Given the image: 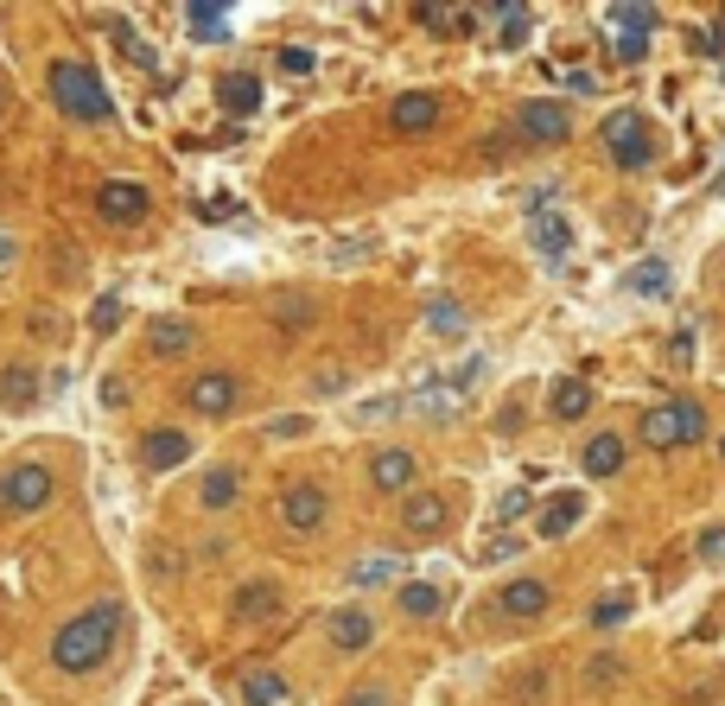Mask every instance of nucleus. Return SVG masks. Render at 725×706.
<instances>
[{
    "label": "nucleus",
    "instance_id": "49530a36",
    "mask_svg": "<svg viewBox=\"0 0 725 706\" xmlns=\"http://www.w3.org/2000/svg\"><path fill=\"white\" fill-rule=\"evenodd\" d=\"M103 402H109V408H121V402H128V388H121V375H109V382H103Z\"/></svg>",
    "mask_w": 725,
    "mask_h": 706
},
{
    "label": "nucleus",
    "instance_id": "1a4fd4ad",
    "mask_svg": "<svg viewBox=\"0 0 725 706\" xmlns=\"http://www.w3.org/2000/svg\"><path fill=\"white\" fill-rule=\"evenodd\" d=\"M650 26H655V7H611V51L617 64H643L650 58Z\"/></svg>",
    "mask_w": 725,
    "mask_h": 706
},
{
    "label": "nucleus",
    "instance_id": "20e7f679",
    "mask_svg": "<svg viewBox=\"0 0 725 706\" xmlns=\"http://www.w3.org/2000/svg\"><path fill=\"white\" fill-rule=\"evenodd\" d=\"M242 388H249V382L236 370H198L179 382V402H185V414H198V420H229V414L242 408Z\"/></svg>",
    "mask_w": 725,
    "mask_h": 706
},
{
    "label": "nucleus",
    "instance_id": "dca6fc26",
    "mask_svg": "<svg viewBox=\"0 0 725 706\" xmlns=\"http://www.w3.org/2000/svg\"><path fill=\"white\" fill-rule=\"evenodd\" d=\"M134 458H141V471H179L185 458H191V433L185 427H153Z\"/></svg>",
    "mask_w": 725,
    "mask_h": 706
},
{
    "label": "nucleus",
    "instance_id": "de8ad7c7",
    "mask_svg": "<svg viewBox=\"0 0 725 706\" xmlns=\"http://www.w3.org/2000/svg\"><path fill=\"white\" fill-rule=\"evenodd\" d=\"M401 402H369V408H357V420H382V414H395Z\"/></svg>",
    "mask_w": 725,
    "mask_h": 706
},
{
    "label": "nucleus",
    "instance_id": "58836bf2",
    "mask_svg": "<svg viewBox=\"0 0 725 706\" xmlns=\"http://www.w3.org/2000/svg\"><path fill=\"white\" fill-rule=\"evenodd\" d=\"M281 71L287 76H312V51H306V45H287V51H281Z\"/></svg>",
    "mask_w": 725,
    "mask_h": 706
},
{
    "label": "nucleus",
    "instance_id": "c9c22d12",
    "mask_svg": "<svg viewBox=\"0 0 725 706\" xmlns=\"http://www.w3.org/2000/svg\"><path fill=\"white\" fill-rule=\"evenodd\" d=\"M350 388V370L344 363H325V370H312V395H344Z\"/></svg>",
    "mask_w": 725,
    "mask_h": 706
},
{
    "label": "nucleus",
    "instance_id": "7c9ffc66",
    "mask_svg": "<svg viewBox=\"0 0 725 706\" xmlns=\"http://www.w3.org/2000/svg\"><path fill=\"white\" fill-rule=\"evenodd\" d=\"M623 287H630V294H643V299H662V294H668V261H662V255L637 261V267H630V280H623Z\"/></svg>",
    "mask_w": 725,
    "mask_h": 706
},
{
    "label": "nucleus",
    "instance_id": "37998d69",
    "mask_svg": "<svg viewBox=\"0 0 725 706\" xmlns=\"http://www.w3.org/2000/svg\"><path fill=\"white\" fill-rule=\"evenodd\" d=\"M700 51H706V58H720V51H725V13L706 26V33H700Z\"/></svg>",
    "mask_w": 725,
    "mask_h": 706
},
{
    "label": "nucleus",
    "instance_id": "ea45409f",
    "mask_svg": "<svg viewBox=\"0 0 725 706\" xmlns=\"http://www.w3.org/2000/svg\"><path fill=\"white\" fill-rule=\"evenodd\" d=\"M700 560H706V566H725V528H706V535H700Z\"/></svg>",
    "mask_w": 725,
    "mask_h": 706
},
{
    "label": "nucleus",
    "instance_id": "b1692460",
    "mask_svg": "<svg viewBox=\"0 0 725 706\" xmlns=\"http://www.w3.org/2000/svg\"><path fill=\"white\" fill-rule=\"evenodd\" d=\"M592 402H598V395H592V382L560 375V382H554V395H547V414H554V420H580V414H592Z\"/></svg>",
    "mask_w": 725,
    "mask_h": 706
},
{
    "label": "nucleus",
    "instance_id": "f3484780",
    "mask_svg": "<svg viewBox=\"0 0 725 706\" xmlns=\"http://www.w3.org/2000/svg\"><path fill=\"white\" fill-rule=\"evenodd\" d=\"M445 522H452V503H445L439 490H407V496H401V528H407V535H439Z\"/></svg>",
    "mask_w": 725,
    "mask_h": 706
},
{
    "label": "nucleus",
    "instance_id": "a19ab883",
    "mask_svg": "<svg viewBox=\"0 0 725 706\" xmlns=\"http://www.w3.org/2000/svg\"><path fill=\"white\" fill-rule=\"evenodd\" d=\"M528 503H535V490H509L503 503H497V516L515 522V516H528Z\"/></svg>",
    "mask_w": 725,
    "mask_h": 706
},
{
    "label": "nucleus",
    "instance_id": "9b49d317",
    "mask_svg": "<svg viewBox=\"0 0 725 706\" xmlns=\"http://www.w3.org/2000/svg\"><path fill=\"white\" fill-rule=\"evenodd\" d=\"M281 611H287L281 579H242L236 598H229V618H236V624H268V618H281Z\"/></svg>",
    "mask_w": 725,
    "mask_h": 706
},
{
    "label": "nucleus",
    "instance_id": "0eeeda50",
    "mask_svg": "<svg viewBox=\"0 0 725 706\" xmlns=\"http://www.w3.org/2000/svg\"><path fill=\"white\" fill-rule=\"evenodd\" d=\"M515 134H522L528 147H560V141L573 134V109H567V103L535 96V103H522V109H515Z\"/></svg>",
    "mask_w": 725,
    "mask_h": 706
},
{
    "label": "nucleus",
    "instance_id": "412c9836",
    "mask_svg": "<svg viewBox=\"0 0 725 706\" xmlns=\"http://www.w3.org/2000/svg\"><path fill=\"white\" fill-rule=\"evenodd\" d=\"M547 579H509L503 593H497V611H503V618H542L547 611Z\"/></svg>",
    "mask_w": 725,
    "mask_h": 706
},
{
    "label": "nucleus",
    "instance_id": "a18cd8bd",
    "mask_svg": "<svg viewBox=\"0 0 725 706\" xmlns=\"http://www.w3.org/2000/svg\"><path fill=\"white\" fill-rule=\"evenodd\" d=\"M668 350H675V363H693V332H675V344H668Z\"/></svg>",
    "mask_w": 725,
    "mask_h": 706
},
{
    "label": "nucleus",
    "instance_id": "9d476101",
    "mask_svg": "<svg viewBox=\"0 0 725 706\" xmlns=\"http://www.w3.org/2000/svg\"><path fill=\"white\" fill-rule=\"evenodd\" d=\"M146 211H153V191H146L141 179L96 186V217H103V224H146Z\"/></svg>",
    "mask_w": 725,
    "mask_h": 706
},
{
    "label": "nucleus",
    "instance_id": "423d86ee",
    "mask_svg": "<svg viewBox=\"0 0 725 706\" xmlns=\"http://www.w3.org/2000/svg\"><path fill=\"white\" fill-rule=\"evenodd\" d=\"M598 134H605V153H611L623 172H643V166L655 159V134H650V121H643L637 109H611Z\"/></svg>",
    "mask_w": 725,
    "mask_h": 706
},
{
    "label": "nucleus",
    "instance_id": "2f4dec72",
    "mask_svg": "<svg viewBox=\"0 0 725 706\" xmlns=\"http://www.w3.org/2000/svg\"><path fill=\"white\" fill-rule=\"evenodd\" d=\"M490 20H497V26H503V45L509 51H515V45H522V38H528V26H535V13H528V7H515V0H503V7H490Z\"/></svg>",
    "mask_w": 725,
    "mask_h": 706
},
{
    "label": "nucleus",
    "instance_id": "473e14b6",
    "mask_svg": "<svg viewBox=\"0 0 725 706\" xmlns=\"http://www.w3.org/2000/svg\"><path fill=\"white\" fill-rule=\"evenodd\" d=\"M427 325H433L439 337H465V306H452V299H433V306H427Z\"/></svg>",
    "mask_w": 725,
    "mask_h": 706
},
{
    "label": "nucleus",
    "instance_id": "f03ea898",
    "mask_svg": "<svg viewBox=\"0 0 725 706\" xmlns=\"http://www.w3.org/2000/svg\"><path fill=\"white\" fill-rule=\"evenodd\" d=\"M45 89H51V103L71 115V121H83V128H109L115 121V103H109V89H103V76H96V64H83V58H51V64H45Z\"/></svg>",
    "mask_w": 725,
    "mask_h": 706
},
{
    "label": "nucleus",
    "instance_id": "c756f323",
    "mask_svg": "<svg viewBox=\"0 0 725 706\" xmlns=\"http://www.w3.org/2000/svg\"><path fill=\"white\" fill-rule=\"evenodd\" d=\"M312 319H319V306H312V299L306 294H281L274 299V325H281V332H306V325H312Z\"/></svg>",
    "mask_w": 725,
    "mask_h": 706
},
{
    "label": "nucleus",
    "instance_id": "5701e85b",
    "mask_svg": "<svg viewBox=\"0 0 725 706\" xmlns=\"http://www.w3.org/2000/svg\"><path fill=\"white\" fill-rule=\"evenodd\" d=\"M580 516H585V496H580V490H560V496L542 510L535 535H542V541H560V535H573V522H580Z\"/></svg>",
    "mask_w": 725,
    "mask_h": 706
},
{
    "label": "nucleus",
    "instance_id": "f8f14e48",
    "mask_svg": "<svg viewBox=\"0 0 725 706\" xmlns=\"http://www.w3.org/2000/svg\"><path fill=\"white\" fill-rule=\"evenodd\" d=\"M198 319H185V312H159V319H146V350H153V357H166V363H173V357H191V350H198Z\"/></svg>",
    "mask_w": 725,
    "mask_h": 706
},
{
    "label": "nucleus",
    "instance_id": "e433bc0d",
    "mask_svg": "<svg viewBox=\"0 0 725 706\" xmlns=\"http://www.w3.org/2000/svg\"><path fill=\"white\" fill-rule=\"evenodd\" d=\"M344 706H395V687H382V681H362L344 694Z\"/></svg>",
    "mask_w": 725,
    "mask_h": 706
},
{
    "label": "nucleus",
    "instance_id": "a211bd4d",
    "mask_svg": "<svg viewBox=\"0 0 725 706\" xmlns=\"http://www.w3.org/2000/svg\"><path fill=\"white\" fill-rule=\"evenodd\" d=\"M389 128H395V134H433L439 128V96L433 89H407V96H395Z\"/></svg>",
    "mask_w": 725,
    "mask_h": 706
},
{
    "label": "nucleus",
    "instance_id": "c85d7f7f",
    "mask_svg": "<svg viewBox=\"0 0 725 706\" xmlns=\"http://www.w3.org/2000/svg\"><path fill=\"white\" fill-rule=\"evenodd\" d=\"M185 26H191V38L217 45V38H229V7H211V0L198 7V0H191V7H185Z\"/></svg>",
    "mask_w": 725,
    "mask_h": 706
},
{
    "label": "nucleus",
    "instance_id": "79ce46f5",
    "mask_svg": "<svg viewBox=\"0 0 725 706\" xmlns=\"http://www.w3.org/2000/svg\"><path fill=\"white\" fill-rule=\"evenodd\" d=\"M90 325H96V332H115V325H121V299H103V306L90 312Z\"/></svg>",
    "mask_w": 725,
    "mask_h": 706
},
{
    "label": "nucleus",
    "instance_id": "8fccbe9b",
    "mask_svg": "<svg viewBox=\"0 0 725 706\" xmlns=\"http://www.w3.org/2000/svg\"><path fill=\"white\" fill-rule=\"evenodd\" d=\"M720 452H725V433H720Z\"/></svg>",
    "mask_w": 725,
    "mask_h": 706
},
{
    "label": "nucleus",
    "instance_id": "4c0bfd02",
    "mask_svg": "<svg viewBox=\"0 0 725 706\" xmlns=\"http://www.w3.org/2000/svg\"><path fill=\"white\" fill-rule=\"evenodd\" d=\"M515 706H547V674H522L515 681Z\"/></svg>",
    "mask_w": 725,
    "mask_h": 706
},
{
    "label": "nucleus",
    "instance_id": "39448f33",
    "mask_svg": "<svg viewBox=\"0 0 725 706\" xmlns=\"http://www.w3.org/2000/svg\"><path fill=\"white\" fill-rule=\"evenodd\" d=\"M706 433V414L700 402H662V408L643 414V427H637V440L650 452H675V446H693Z\"/></svg>",
    "mask_w": 725,
    "mask_h": 706
},
{
    "label": "nucleus",
    "instance_id": "f257e3e1",
    "mask_svg": "<svg viewBox=\"0 0 725 706\" xmlns=\"http://www.w3.org/2000/svg\"><path fill=\"white\" fill-rule=\"evenodd\" d=\"M121 624H128V618H121V605H115V598L90 605V611H76L71 624H58V636H51V669H58V674H96L115 656Z\"/></svg>",
    "mask_w": 725,
    "mask_h": 706
},
{
    "label": "nucleus",
    "instance_id": "2eb2a0df",
    "mask_svg": "<svg viewBox=\"0 0 725 706\" xmlns=\"http://www.w3.org/2000/svg\"><path fill=\"white\" fill-rule=\"evenodd\" d=\"M242 490H249V471H242V465H211V471L198 478V510L229 516V510L242 503Z\"/></svg>",
    "mask_w": 725,
    "mask_h": 706
},
{
    "label": "nucleus",
    "instance_id": "6ab92c4d",
    "mask_svg": "<svg viewBox=\"0 0 725 706\" xmlns=\"http://www.w3.org/2000/svg\"><path fill=\"white\" fill-rule=\"evenodd\" d=\"M38 388H45V382H38L33 363H7V370H0V408L7 414H33Z\"/></svg>",
    "mask_w": 725,
    "mask_h": 706
},
{
    "label": "nucleus",
    "instance_id": "cd10ccee",
    "mask_svg": "<svg viewBox=\"0 0 725 706\" xmlns=\"http://www.w3.org/2000/svg\"><path fill=\"white\" fill-rule=\"evenodd\" d=\"M414 20L427 26V33H439V38H459V33H472V7H414Z\"/></svg>",
    "mask_w": 725,
    "mask_h": 706
},
{
    "label": "nucleus",
    "instance_id": "09e8293b",
    "mask_svg": "<svg viewBox=\"0 0 725 706\" xmlns=\"http://www.w3.org/2000/svg\"><path fill=\"white\" fill-rule=\"evenodd\" d=\"M0 115H7V83H0Z\"/></svg>",
    "mask_w": 725,
    "mask_h": 706
},
{
    "label": "nucleus",
    "instance_id": "72a5a7b5",
    "mask_svg": "<svg viewBox=\"0 0 725 706\" xmlns=\"http://www.w3.org/2000/svg\"><path fill=\"white\" fill-rule=\"evenodd\" d=\"M389 579H401L395 560H357L350 566V586H389Z\"/></svg>",
    "mask_w": 725,
    "mask_h": 706
},
{
    "label": "nucleus",
    "instance_id": "7ed1b4c3",
    "mask_svg": "<svg viewBox=\"0 0 725 706\" xmlns=\"http://www.w3.org/2000/svg\"><path fill=\"white\" fill-rule=\"evenodd\" d=\"M51 496H58V471L38 458H20L0 471V510L7 516H38V510H51Z\"/></svg>",
    "mask_w": 725,
    "mask_h": 706
},
{
    "label": "nucleus",
    "instance_id": "a878e982",
    "mask_svg": "<svg viewBox=\"0 0 725 706\" xmlns=\"http://www.w3.org/2000/svg\"><path fill=\"white\" fill-rule=\"evenodd\" d=\"M395 605H401V618H439L445 593H439L433 579H407V586H395Z\"/></svg>",
    "mask_w": 725,
    "mask_h": 706
},
{
    "label": "nucleus",
    "instance_id": "393cba45",
    "mask_svg": "<svg viewBox=\"0 0 725 706\" xmlns=\"http://www.w3.org/2000/svg\"><path fill=\"white\" fill-rule=\"evenodd\" d=\"M242 706H287V694H293V681L287 674H274V669H254V674H242Z\"/></svg>",
    "mask_w": 725,
    "mask_h": 706
},
{
    "label": "nucleus",
    "instance_id": "bb28decb",
    "mask_svg": "<svg viewBox=\"0 0 725 706\" xmlns=\"http://www.w3.org/2000/svg\"><path fill=\"white\" fill-rule=\"evenodd\" d=\"M528 236H535V249H542L547 261H560L567 249H573V224H567V217H554V211L528 217Z\"/></svg>",
    "mask_w": 725,
    "mask_h": 706
},
{
    "label": "nucleus",
    "instance_id": "ddd939ff",
    "mask_svg": "<svg viewBox=\"0 0 725 706\" xmlns=\"http://www.w3.org/2000/svg\"><path fill=\"white\" fill-rule=\"evenodd\" d=\"M414 478H420V458L407 446H382L369 458V490H382V496H407Z\"/></svg>",
    "mask_w": 725,
    "mask_h": 706
},
{
    "label": "nucleus",
    "instance_id": "f704fd0d",
    "mask_svg": "<svg viewBox=\"0 0 725 706\" xmlns=\"http://www.w3.org/2000/svg\"><path fill=\"white\" fill-rule=\"evenodd\" d=\"M623 618H630V593H611V598L592 605V624H598V631H611V624H623Z\"/></svg>",
    "mask_w": 725,
    "mask_h": 706
},
{
    "label": "nucleus",
    "instance_id": "4be33fe9",
    "mask_svg": "<svg viewBox=\"0 0 725 706\" xmlns=\"http://www.w3.org/2000/svg\"><path fill=\"white\" fill-rule=\"evenodd\" d=\"M623 452H630V440L623 433H592L580 452V465H585V478H611V471H623Z\"/></svg>",
    "mask_w": 725,
    "mask_h": 706
},
{
    "label": "nucleus",
    "instance_id": "aec40b11",
    "mask_svg": "<svg viewBox=\"0 0 725 706\" xmlns=\"http://www.w3.org/2000/svg\"><path fill=\"white\" fill-rule=\"evenodd\" d=\"M217 109L223 115H254L261 109V76L254 71H223L217 76Z\"/></svg>",
    "mask_w": 725,
    "mask_h": 706
},
{
    "label": "nucleus",
    "instance_id": "4468645a",
    "mask_svg": "<svg viewBox=\"0 0 725 706\" xmlns=\"http://www.w3.org/2000/svg\"><path fill=\"white\" fill-rule=\"evenodd\" d=\"M325 643L337 649V656H362L369 643H376V618L362 611V605H337L325 618Z\"/></svg>",
    "mask_w": 725,
    "mask_h": 706
},
{
    "label": "nucleus",
    "instance_id": "6e6552de",
    "mask_svg": "<svg viewBox=\"0 0 725 706\" xmlns=\"http://www.w3.org/2000/svg\"><path fill=\"white\" fill-rule=\"evenodd\" d=\"M331 516V496H325V483H312V478H299V483H281V522H287L293 535H319Z\"/></svg>",
    "mask_w": 725,
    "mask_h": 706
},
{
    "label": "nucleus",
    "instance_id": "c03bdc74",
    "mask_svg": "<svg viewBox=\"0 0 725 706\" xmlns=\"http://www.w3.org/2000/svg\"><path fill=\"white\" fill-rule=\"evenodd\" d=\"M268 433H274V440H299V433H306V414H287V420H274Z\"/></svg>",
    "mask_w": 725,
    "mask_h": 706
}]
</instances>
